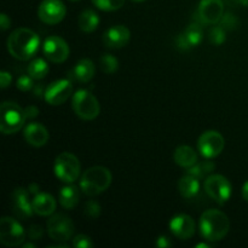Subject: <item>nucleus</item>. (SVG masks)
Masks as SVG:
<instances>
[{
	"instance_id": "obj_1",
	"label": "nucleus",
	"mask_w": 248,
	"mask_h": 248,
	"mask_svg": "<svg viewBox=\"0 0 248 248\" xmlns=\"http://www.w3.org/2000/svg\"><path fill=\"white\" fill-rule=\"evenodd\" d=\"M7 51L14 58L28 61L36 55L40 47V38L28 28H17L7 38Z\"/></svg>"
},
{
	"instance_id": "obj_2",
	"label": "nucleus",
	"mask_w": 248,
	"mask_h": 248,
	"mask_svg": "<svg viewBox=\"0 0 248 248\" xmlns=\"http://www.w3.org/2000/svg\"><path fill=\"white\" fill-rule=\"evenodd\" d=\"M230 229V220L224 212L219 210H207L200 217L201 236L211 242L224 239Z\"/></svg>"
},
{
	"instance_id": "obj_3",
	"label": "nucleus",
	"mask_w": 248,
	"mask_h": 248,
	"mask_svg": "<svg viewBox=\"0 0 248 248\" xmlns=\"http://www.w3.org/2000/svg\"><path fill=\"white\" fill-rule=\"evenodd\" d=\"M110 171L103 166H93L82 173L80 178V189L87 196H96L106 191L111 184Z\"/></svg>"
},
{
	"instance_id": "obj_4",
	"label": "nucleus",
	"mask_w": 248,
	"mask_h": 248,
	"mask_svg": "<svg viewBox=\"0 0 248 248\" xmlns=\"http://www.w3.org/2000/svg\"><path fill=\"white\" fill-rule=\"evenodd\" d=\"M0 116V131L4 135L18 132L27 120L24 109L15 102H2Z\"/></svg>"
},
{
	"instance_id": "obj_5",
	"label": "nucleus",
	"mask_w": 248,
	"mask_h": 248,
	"mask_svg": "<svg viewBox=\"0 0 248 248\" xmlns=\"http://www.w3.org/2000/svg\"><path fill=\"white\" fill-rule=\"evenodd\" d=\"M72 107L74 113L81 120L86 121L94 120L101 111L98 99L87 90H78L73 94Z\"/></svg>"
},
{
	"instance_id": "obj_6",
	"label": "nucleus",
	"mask_w": 248,
	"mask_h": 248,
	"mask_svg": "<svg viewBox=\"0 0 248 248\" xmlns=\"http://www.w3.org/2000/svg\"><path fill=\"white\" fill-rule=\"evenodd\" d=\"M53 171L60 181L64 183H74L80 177L81 171L79 159L72 153H62L56 157Z\"/></svg>"
},
{
	"instance_id": "obj_7",
	"label": "nucleus",
	"mask_w": 248,
	"mask_h": 248,
	"mask_svg": "<svg viewBox=\"0 0 248 248\" xmlns=\"http://www.w3.org/2000/svg\"><path fill=\"white\" fill-rule=\"evenodd\" d=\"M206 194L219 205L227 202L232 196V184L222 174H211L203 183Z\"/></svg>"
},
{
	"instance_id": "obj_8",
	"label": "nucleus",
	"mask_w": 248,
	"mask_h": 248,
	"mask_svg": "<svg viewBox=\"0 0 248 248\" xmlns=\"http://www.w3.org/2000/svg\"><path fill=\"white\" fill-rule=\"evenodd\" d=\"M26 240L23 227L11 217H2L0 220V242L6 247H17Z\"/></svg>"
},
{
	"instance_id": "obj_9",
	"label": "nucleus",
	"mask_w": 248,
	"mask_h": 248,
	"mask_svg": "<svg viewBox=\"0 0 248 248\" xmlns=\"http://www.w3.org/2000/svg\"><path fill=\"white\" fill-rule=\"evenodd\" d=\"M47 234L55 241H68L74 235V224L64 213H56L47 222Z\"/></svg>"
},
{
	"instance_id": "obj_10",
	"label": "nucleus",
	"mask_w": 248,
	"mask_h": 248,
	"mask_svg": "<svg viewBox=\"0 0 248 248\" xmlns=\"http://www.w3.org/2000/svg\"><path fill=\"white\" fill-rule=\"evenodd\" d=\"M223 15V0H201L198 11L195 12V19L201 24H217L220 22Z\"/></svg>"
},
{
	"instance_id": "obj_11",
	"label": "nucleus",
	"mask_w": 248,
	"mask_h": 248,
	"mask_svg": "<svg viewBox=\"0 0 248 248\" xmlns=\"http://www.w3.org/2000/svg\"><path fill=\"white\" fill-rule=\"evenodd\" d=\"M225 145L224 137L218 131H206L199 137L198 149L206 159H213L223 152Z\"/></svg>"
},
{
	"instance_id": "obj_12",
	"label": "nucleus",
	"mask_w": 248,
	"mask_h": 248,
	"mask_svg": "<svg viewBox=\"0 0 248 248\" xmlns=\"http://www.w3.org/2000/svg\"><path fill=\"white\" fill-rule=\"evenodd\" d=\"M67 9L62 0H43L39 5L38 16L45 24H57L63 21Z\"/></svg>"
},
{
	"instance_id": "obj_13",
	"label": "nucleus",
	"mask_w": 248,
	"mask_h": 248,
	"mask_svg": "<svg viewBox=\"0 0 248 248\" xmlns=\"http://www.w3.org/2000/svg\"><path fill=\"white\" fill-rule=\"evenodd\" d=\"M73 93V84L68 79H60L51 82L45 89L44 99L51 106H61Z\"/></svg>"
},
{
	"instance_id": "obj_14",
	"label": "nucleus",
	"mask_w": 248,
	"mask_h": 248,
	"mask_svg": "<svg viewBox=\"0 0 248 248\" xmlns=\"http://www.w3.org/2000/svg\"><path fill=\"white\" fill-rule=\"evenodd\" d=\"M43 52L45 57L52 63H63L69 57V46L64 39L57 35L48 36L43 45Z\"/></svg>"
},
{
	"instance_id": "obj_15",
	"label": "nucleus",
	"mask_w": 248,
	"mask_h": 248,
	"mask_svg": "<svg viewBox=\"0 0 248 248\" xmlns=\"http://www.w3.org/2000/svg\"><path fill=\"white\" fill-rule=\"evenodd\" d=\"M29 195H31V193L24 188H16L12 193V212L16 216L17 219L27 220L33 216V201H31Z\"/></svg>"
},
{
	"instance_id": "obj_16",
	"label": "nucleus",
	"mask_w": 248,
	"mask_h": 248,
	"mask_svg": "<svg viewBox=\"0 0 248 248\" xmlns=\"http://www.w3.org/2000/svg\"><path fill=\"white\" fill-rule=\"evenodd\" d=\"M170 230L179 240H189L195 234V222L188 215H177L170 222Z\"/></svg>"
},
{
	"instance_id": "obj_17",
	"label": "nucleus",
	"mask_w": 248,
	"mask_h": 248,
	"mask_svg": "<svg viewBox=\"0 0 248 248\" xmlns=\"http://www.w3.org/2000/svg\"><path fill=\"white\" fill-rule=\"evenodd\" d=\"M131 33L127 27L123 24L113 26L103 34V43L109 48H121L130 41Z\"/></svg>"
},
{
	"instance_id": "obj_18",
	"label": "nucleus",
	"mask_w": 248,
	"mask_h": 248,
	"mask_svg": "<svg viewBox=\"0 0 248 248\" xmlns=\"http://www.w3.org/2000/svg\"><path fill=\"white\" fill-rule=\"evenodd\" d=\"M23 137L28 144L39 148L48 142L50 135H48L47 128L44 125L39 123H31L24 127Z\"/></svg>"
},
{
	"instance_id": "obj_19",
	"label": "nucleus",
	"mask_w": 248,
	"mask_h": 248,
	"mask_svg": "<svg viewBox=\"0 0 248 248\" xmlns=\"http://www.w3.org/2000/svg\"><path fill=\"white\" fill-rule=\"evenodd\" d=\"M94 72H96V67H94L93 62L89 58H84V60H80L75 64V67L70 70L69 78L73 81L86 84V82L91 81L92 78L94 77Z\"/></svg>"
},
{
	"instance_id": "obj_20",
	"label": "nucleus",
	"mask_w": 248,
	"mask_h": 248,
	"mask_svg": "<svg viewBox=\"0 0 248 248\" xmlns=\"http://www.w3.org/2000/svg\"><path fill=\"white\" fill-rule=\"evenodd\" d=\"M34 213L39 216H51L56 210V200L52 195L47 193H39L34 195L33 200Z\"/></svg>"
},
{
	"instance_id": "obj_21",
	"label": "nucleus",
	"mask_w": 248,
	"mask_h": 248,
	"mask_svg": "<svg viewBox=\"0 0 248 248\" xmlns=\"http://www.w3.org/2000/svg\"><path fill=\"white\" fill-rule=\"evenodd\" d=\"M173 160L178 166L189 169L198 162V154L189 145H179L173 153Z\"/></svg>"
},
{
	"instance_id": "obj_22",
	"label": "nucleus",
	"mask_w": 248,
	"mask_h": 248,
	"mask_svg": "<svg viewBox=\"0 0 248 248\" xmlns=\"http://www.w3.org/2000/svg\"><path fill=\"white\" fill-rule=\"evenodd\" d=\"M80 190H81L80 186L79 188L75 186H63L60 191V196H58L61 206L65 210H73L79 203Z\"/></svg>"
},
{
	"instance_id": "obj_23",
	"label": "nucleus",
	"mask_w": 248,
	"mask_h": 248,
	"mask_svg": "<svg viewBox=\"0 0 248 248\" xmlns=\"http://www.w3.org/2000/svg\"><path fill=\"white\" fill-rule=\"evenodd\" d=\"M178 190L183 198L191 199L198 195L199 190H200V182L195 177L186 174L179 179Z\"/></svg>"
},
{
	"instance_id": "obj_24",
	"label": "nucleus",
	"mask_w": 248,
	"mask_h": 248,
	"mask_svg": "<svg viewBox=\"0 0 248 248\" xmlns=\"http://www.w3.org/2000/svg\"><path fill=\"white\" fill-rule=\"evenodd\" d=\"M79 28L85 33H92L98 28L99 24V16L91 9L84 10L80 14L79 19H78Z\"/></svg>"
},
{
	"instance_id": "obj_25",
	"label": "nucleus",
	"mask_w": 248,
	"mask_h": 248,
	"mask_svg": "<svg viewBox=\"0 0 248 248\" xmlns=\"http://www.w3.org/2000/svg\"><path fill=\"white\" fill-rule=\"evenodd\" d=\"M48 70H50V67H48L47 62L43 58H35L28 65V74L34 80L44 79L48 74Z\"/></svg>"
},
{
	"instance_id": "obj_26",
	"label": "nucleus",
	"mask_w": 248,
	"mask_h": 248,
	"mask_svg": "<svg viewBox=\"0 0 248 248\" xmlns=\"http://www.w3.org/2000/svg\"><path fill=\"white\" fill-rule=\"evenodd\" d=\"M215 169L216 165L212 161H210V159H207L202 162H196L194 166L189 167L186 174H190V176L195 177V178L201 179L207 176V174L212 173Z\"/></svg>"
},
{
	"instance_id": "obj_27",
	"label": "nucleus",
	"mask_w": 248,
	"mask_h": 248,
	"mask_svg": "<svg viewBox=\"0 0 248 248\" xmlns=\"http://www.w3.org/2000/svg\"><path fill=\"white\" fill-rule=\"evenodd\" d=\"M184 35H186V40L190 44L191 47L200 45L203 38L202 24L198 23V22H194V23L189 24L186 31H184Z\"/></svg>"
},
{
	"instance_id": "obj_28",
	"label": "nucleus",
	"mask_w": 248,
	"mask_h": 248,
	"mask_svg": "<svg viewBox=\"0 0 248 248\" xmlns=\"http://www.w3.org/2000/svg\"><path fill=\"white\" fill-rule=\"evenodd\" d=\"M99 68H101V70L103 73L113 74L119 68L118 58L114 57L113 55H109V53H104L99 58Z\"/></svg>"
},
{
	"instance_id": "obj_29",
	"label": "nucleus",
	"mask_w": 248,
	"mask_h": 248,
	"mask_svg": "<svg viewBox=\"0 0 248 248\" xmlns=\"http://www.w3.org/2000/svg\"><path fill=\"white\" fill-rule=\"evenodd\" d=\"M94 6L102 11H116L125 4V0H92Z\"/></svg>"
},
{
	"instance_id": "obj_30",
	"label": "nucleus",
	"mask_w": 248,
	"mask_h": 248,
	"mask_svg": "<svg viewBox=\"0 0 248 248\" xmlns=\"http://www.w3.org/2000/svg\"><path fill=\"white\" fill-rule=\"evenodd\" d=\"M208 39H210V43L213 44L216 46H219L222 44L225 43L227 40V35H225V29L222 27H213L210 29V33H208Z\"/></svg>"
},
{
	"instance_id": "obj_31",
	"label": "nucleus",
	"mask_w": 248,
	"mask_h": 248,
	"mask_svg": "<svg viewBox=\"0 0 248 248\" xmlns=\"http://www.w3.org/2000/svg\"><path fill=\"white\" fill-rule=\"evenodd\" d=\"M84 215L90 219H97L101 216V205L94 200L87 201L84 206Z\"/></svg>"
},
{
	"instance_id": "obj_32",
	"label": "nucleus",
	"mask_w": 248,
	"mask_h": 248,
	"mask_svg": "<svg viewBox=\"0 0 248 248\" xmlns=\"http://www.w3.org/2000/svg\"><path fill=\"white\" fill-rule=\"evenodd\" d=\"M219 24L222 28L225 29V31H234V29H236L237 26H239V18H237L234 14L227 12V14L223 15Z\"/></svg>"
},
{
	"instance_id": "obj_33",
	"label": "nucleus",
	"mask_w": 248,
	"mask_h": 248,
	"mask_svg": "<svg viewBox=\"0 0 248 248\" xmlns=\"http://www.w3.org/2000/svg\"><path fill=\"white\" fill-rule=\"evenodd\" d=\"M33 80L34 79L31 77V75H22V77H19L18 79H17L16 87L23 92L31 91V90H33L34 87Z\"/></svg>"
},
{
	"instance_id": "obj_34",
	"label": "nucleus",
	"mask_w": 248,
	"mask_h": 248,
	"mask_svg": "<svg viewBox=\"0 0 248 248\" xmlns=\"http://www.w3.org/2000/svg\"><path fill=\"white\" fill-rule=\"evenodd\" d=\"M73 246L77 248H91L93 247V242L89 236L80 234L73 239Z\"/></svg>"
},
{
	"instance_id": "obj_35",
	"label": "nucleus",
	"mask_w": 248,
	"mask_h": 248,
	"mask_svg": "<svg viewBox=\"0 0 248 248\" xmlns=\"http://www.w3.org/2000/svg\"><path fill=\"white\" fill-rule=\"evenodd\" d=\"M44 235V230L40 225L33 224L29 227L28 230V236L29 239L33 240V241H36V240H40Z\"/></svg>"
},
{
	"instance_id": "obj_36",
	"label": "nucleus",
	"mask_w": 248,
	"mask_h": 248,
	"mask_svg": "<svg viewBox=\"0 0 248 248\" xmlns=\"http://www.w3.org/2000/svg\"><path fill=\"white\" fill-rule=\"evenodd\" d=\"M176 46L177 48L181 51H189L191 48L190 44H189L188 40H186L184 33L179 34V35L176 38Z\"/></svg>"
},
{
	"instance_id": "obj_37",
	"label": "nucleus",
	"mask_w": 248,
	"mask_h": 248,
	"mask_svg": "<svg viewBox=\"0 0 248 248\" xmlns=\"http://www.w3.org/2000/svg\"><path fill=\"white\" fill-rule=\"evenodd\" d=\"M11 75L7 72H1V75H0V86L1 89H6V87L10 86L11 84Z\"/></svg>"
},
{
	"instance_id": "obj_38",
	"label": "nucleus",
	"mask_w": 248,
	"mask_h": 248,
	"mask_svg": "<svg viewBox=\"0 0 248 248\" xmlns=\"http://www.w3.org/2000/svg\"><path fill=\"white\" fill-rule=\"evenodd\" d=\"M27 119H34L39 115V109L35 106H29L24 109Z\"/></svg>"
},
{
	"instance_id": "obj_39",
	"label": "nucleus",
	"mask_w": 248,
	"mask_h": 248,
	"mask_svg": "<svg viewBox=\"0 0 248 248\" xmlns=\"http://www.w3.org/2000/svg\"><path fill=\"white\" fill-rule=\"evenodd\" d=\"M171 241H170L169 237L166 236H160L159 239L156 240V246L161 247V248H167L171 246Z\"/></svg>"
},
{
	"instance_id": "obj_40",
	"label": "nucleus",
	"mask_w": 248,
	"mask_h": 248,
	"mask_svg": "<svg viewBox=\"0 0 248 248\" xmlns=\"http://www.w3.org/2000/svg\"><path fill=\"white\" fill-rule=\"evenodd\" d=\"M0 22H1V29L2 31H6V29L10 28V26H11V19L7 17V15L5 14H1V16H0Z\"/></svg>"
},
{
	"instance_id": "obj_41",
	"label": "nucleus",
	"mask_w": 248,
	"mask_h": 248,
	"mask_svg": "<svg viewBox=\"0 0 248 248\" xmlns=\"http://www.w3.org/2000/svg\"><path fill=\"white\" fill-rule=\"evenodd\" d=\"M33 92L35 93L36 97H41L45 94V90H44V87L41 86V85H36V86H34Z\"/></svg>"
},
{
	"instance_id": "obj_42",
	"label": "nucleus",
	"mask_w": 248,
	"mask_h": 248,
	"mask_svg": "<svg viewBox=\"0 0 248 248\" xmlns=\"http://www.w3.org/2000/svg\"><path fill=\"white\" fill-rule=\"evenodd\" d=\"M241 195H242V198H244V200L247 201V202H248V181L245 182V184L242 186Z\"/></svg>"
},
{
	"instance_id": "obj_43",
	"label": "nucleus",
	"mask_w": 248,
	"mask_h": 248,
	"mask_svg": "<svg viewBox=\"0 0 248 248\" xmlns=\"http://www.w3.org/2000/svg\"><path fill=\"white\" fill-rule=\"evenodd\" d=\"M28 191L31 194H34V195H36V194H39V186H38V184H35V183L29 184Z\"/></svg>"
},
{
	"instance_id": "obj_44",
	"label": "nucleus",
	"mask_w": 248,
	"mask_h": 248,
	"mask_svg": "<svg viewBox=\"0 0 248 248\" xmlns=\"http://www.w3.org/2000/svg\"><path fill=\"white\" fill-rule=\"evenodd\" d=\"M230 6H236V5H240V0H225Z\"/></svg>"
},
{
	"instance_id": "obj_45",
	"label": "nucleus",
	"mask_w": 248,
	"mask_h": 248,
	"mask_svg": "<svg viewBox=\"0 0 248 248\" xmlns=\"http://www.w3.org/2000/svg\"><path fill=\"white\" fill-rule=\"evenodd\" d=\"M240 5H242V6H248V0H240Z\"/></svg>"
},
{
	"instance_id": "obj_46",
	"label": "nucleus",
	"mask_w": 248,
	"mask_h": 248,
	"mask_svg": "<svg viewBox=\"0 0 248 248\" xmlns=\"http://www.w3.org/2000/svg\"><path fill=\"white\" fill-rule=\"evenodd\" d=\"M34 247H35V245L34 244H26L23 246V248H34Z\"/></svg>"
},
{
	"instance_id": "obj_47",
	"label": "nucleus",
	"mask_w": 248,
	"mask_h": 248,
	"mask_svg": "<svg viewBox=\"0 0 248 248\" xmlns=\"http://www.w3.org/2000/svg\"><path fill=\"white\" fill-rule=\"evenodd\" d=\"M196 247H210V245H207V244H199Z\"/></svg>"
},
{
	"instance_id": "obj_48",
	"label": "nucleus",
	"mask_w": 248,
	"mask_h": 248,
	"mask_svg": "<svg viewBox=\"0 0 248 248\" xmlns=\"http://www.w3.org/2000/svg\"><path fill=\"white\" fill-rule=\"evenodd\" d=\"M132 1H136V2H142V1H144V0H132Z\"/></svg>"
},
{
	"instance_id": "obj_49",
	"label": "nucleus",
	"mask_w": 248,
	"mask_h": 248,
	"mask_svg": "<svg viewBox=\"0 0 248 248\" xmlns=\"http://www.w3.org/2000/svg\"><path fill=\"white\" fill-rule=\"evenodd\" d=\"M73 1H78V0H73Z\"/></svg>"
}]
</instances>
